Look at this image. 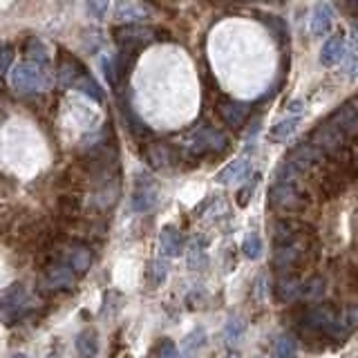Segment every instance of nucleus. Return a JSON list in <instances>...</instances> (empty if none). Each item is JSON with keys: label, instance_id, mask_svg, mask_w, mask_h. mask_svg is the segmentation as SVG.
I'll return each instance as SVG.
<instances>
[{"label": "nucleus", "instance_id": "30", "mask_svg": "<svg viewBox=\"0 0 358 358\" xmlns=\"http://www.w3.org/2000/svg\"><path fill=\"white\" fill-rule=\"evenodd\" d=\"M343 59L347 63V76H350V78H358V43L356 41L345 50Z\"/></svg>", "mask_w": 358, "mask_h": 358}, {"label": "nucleus", "instance_id": "5", "mask_svg": "<svg viewBox=\"0 0 358 358\" xmlns=\"http://www.w3.org/2000/svg\"><path fill=\"white\" fill-rule=\"evenodd\" d=\"M285 162H289L296 171H300L305 177H309L311 173H316L318 168H322L329 159L318 148H313L307 139H302L294 145V148H291V152L287 155Z\"/></svg>", "mask_w": 358, "mask_h": 358}, {"label": "nucleus", "instance_id": "4", "mask_svg": "<svg viewBox=\"0 0 358 358\" xmlns=\"http://www.w3.org/2000/svg\"><path fill=\"white\" fill-rule=\"evenodd\" d=\"M268 204L282 217H296L305 213L311 204V197H307L296 186H289L282 182H275L268 190Z\"/></svg>", "mask_w": 358, "mask_h": 358}, {"label": "nucleus", "instance_id": "27", "mask_svg": "<svg viewBox=\"0 0 358 358\" xmlns=\"http://www.w3.org/2000/svg\"><path fill=\"white\" fill-rule=\"evenodd\" d=\"M298 123H300V119L298 117H291V119H285V121H278L275 126L271 128V137L273 141H287L291 134H294L296 130H298Z\"/></svg>", "mask_w": 358, "mask_h": 358}, {"label": "nucleus", "instance_id": "41", "mask_svg": "<svg viewBox=\"0 0 358 358\" xmlns=\"http://www.w3.org/2000/svg\"><path fill=\"white\" fill-rule=\"evenodd\" d=\"M11 358H27V356H25V354H14Z\"/></svg>", "mask_w": 358, "mask_h": 358}, {"label": "nucleus", "instance_id": "11", "mask_svg": "<svg viewBox=\"0 0 358 358\" xmlns=\"http://www.w3.org/2000/svg\"><path fill=\"white\" fill-rule=\"evenodd\" d=\"M61 260H65L67 264H70V268L78 275V273H85L90 268V264H92V251H90L85 244L74 242L61 253Z\"/></svg>", "mask_w": 358, "mask_h": 358}, {"label": "nucleus", "instance_id": "38", "mask_svg": "<svg viewBox=\"0 0 358 358\" xmlns=\"http://www.w3.org/2000/svg\"><path fill=\"white\" fill-rule=\"evenodd\" d=\"M244 329V324L242 322H238V320H231L229 322V327H227V336H229V338H238V336H240V331Z\"/></svg>", "mask_w": 358, "mask_h": 358}, {"label": "nucleus", "instance_id": "25", "mask_svg": "<svg viewBox=\"0 0 358 358\" xmlns=\"http://www.w3.org/2000/svg\"><path fill=\"white\" fill-rule=\"evenodd\" d=\"M25 54H27V61L34 63V65H50V54H48V48L43 45V41L38 38H29L27 45H25Z\"/></svg>", "mask_w": 358, "mask_h": 358}, {"label": "nucleus", "instance_id": "1", "mask_svg": "<svg viewBox=\"0 0 358 358\" xmlns=\"http://www.w3.org/2000/svg\"><path fill=\"white\" fill-rule=\"evenodd\" d=\"M313 249H316L313 231L287 244H278L273 251V268L280 275H298L313 260Z\"/></svg>", "mask_w": 358, "mask_h": 358}, {"label": "nucleus", "instance_id": "31", "mask_svg": "<svg viewBox=\"0 0 358 358\" xmlns=\"http://www.w3.org/2000/svg\"><path fill=\"white\" fill-rule=\"evenodd\" d=\"M242 251H244L246 257H251V260H255V257H260V253H262V240L257 238L255 233L246 235V238H244V244H242Z\"/></svg>", "mask_w": 358, "mask_h": 358}, {"label": "nucleus", "instance_id": "14", "mask_svg": "<svg viewBox=\"0 0 358 358\" xmlns=\"http://www.w3.org/2000/svg\"><path fill=\"white\" fill-rule=\"evenodd\" d=\"M85 72V67L78 63L70 52H63L61 54V61H59V76H56V83L59 87H70L76 83V78Z\"/></svg>", "mask_w": 358, "mask_h": 358}, {"label": "nucleus", "instance_id": "26", "mask_svg": "<svg viewBox=\"0 0 358 358\" xmlns=\"http://www.w3.org/2000/svg\"><path fill=\"white\" fill-rule=\"evenodd\" d=\"M74 85H76L78 90H81L83 94H87L90 99H94L96 103H103V99H106V96H103V90L99 87V83H96L94 78L90 76L87 72H83L81 76H78Z\"/></svg>", "mask_w": 358, "mask_h": 358}, {"label": "nucleus", "instance_id": "3", "mask_svg": "<svg viewBox=\"0 0 358 358\" xmlns=\"http://www.w3.org/2000/svg\"><path fill=\"white\" fill-rule=\"evenodd\" d=\"M9 85L18 94H31V92H48L52 85L50 72L41 65H34L29 61L16 63L9 72Z\"/></svg>", "mask_w": 358, "mask_h": 358}, {"label": "nucleus", "instance_id": "24", "mask_svg": "<svg viewBox=\"0 0 358 358\" xmlns=\"http://www.w3.org/2000/svg\"><path fill=\"white\" fill-rule=\"evenodd\" d=\"M249 173V159H235L233 164H229L224 171L217 175L220 184H231L238 182V179H244V175Z\"/></svg>", "mask_w": 358, "mask_h": 358}, {"label": "nucleus", "instance_id": "16", "mask_svg": "<svg viewBox=\"0 0 358 358\" xmlns=\"http://www.w3.org/2000/svg\"><path fill=\"white\" fill-rule=\"evenodd\" d=\"M300 287H302V280L300 275H280L275 280V287H273V294L280 302L285 305H291L300 298Z\"/></svg>", "mask_w": 358, "mask_h": 358}, {"label": "nucleus", "instance_id": "20", "mask_svg": "<svg viewBox=\"0 0 358 358\" xmlns=\"http://www.w3.org/2000/svg\"><path fill=\"white\" fill-rule=\"evenodd\" d=\"M115 14H117V20H123L126 25H134L137 20L150 14V7L143 3H119Z\"/></svg>", "mask_w": 358, "mask_h": 358}, {"label": "nucleus", "instance_id": "37", "mask_svg": "<svg viewBox=\"0 0 358 358\" xmlns=\"http://www.w3.org/2000/svg\"><path fill=\"white\" fill-rule=\"evenodd\" d=\"M343 318H345V322H347V327L350 329H354V327H358V302H354V305H350L345 309V313H343Z\"/></svg>", "mask_w": 358, "mask_h": 358}, {"label": "nucleus", "instance_id": "36", "mask_svg": "<svg viewBox=\"0 0 358 358\" xmlns=\"http://www.w3.org/2000/svg\"><path fill=\"white\" fill-rule=\"evenodd\" d=\"M11 59H14V50H11L9 45H3V48H0V74L11 70Z\"/></svg>", "mask_w": 358, "mask_h": 358}, {"label": "nucleus", "instance_id": "34", "mask_svg": "<svg viewBox=\"0 0 358 358\" xmlns=\"http://www.w3.org/2000/svg\"><path fill=\"white\" fill-rule=\"evenodd\" d=\"M123 117H126V121L130 123V130H132V132H137V134H145V132H148V128L143 126V121H141L139 117H134V115H132V110H130L128 103L123 106Z\"/></svg>", "mask_w": 358, "mask_h": 358}, {"label": "nucleus", "instance_id": "2", "mask_svg": "<svg viewBox=\"0 0 358 358\" xmlns=\"http://www.w3.org/2000/svg\"><path fill=\"white\" fill-rule=\"evenodd\" d=\"M182 148L190 157H201V155H217L222 150L229 148V139L227 134L220 132L213 126H197L193 130H188L182 137Z\"/></svg>", "mask_w": 358, "mask_h": 358}, {"label": "nucleus", "instance_id": "19", "mask_svg": "<svg viewBox=\"0 0 358 358\" xmlns=\"http://www.w3.org/2000/svg\"><path fill=\"white\" fill-rule=\"evenodd\" d=\"M137 54L139 52H134V50H119V54L112 59L110 63H112V72H115V81H117V85L123 81V78H128V74H130V70H132V65H134V61H137Z\"/></svg>", "mask_w": 358, "mask_h": 358}, {"label": "nucleus", "instance_id": "17", "mask_svg": "<svg viewBox=\"0 0 358 358\" xmlns=\"http://www.w3.org/2000/svg\"><path fill=\"white\" fill-rule=\"evenodd\" d=\"M345 50H347V43H345V34L338 31V34H334V36L324 43V48H322V54H320V63L324 67H334V65H338L343 61V56H345Z\"/></svg>", "mask_w": 358, "mask_h": 358}, {"label": "nucleus", "instance_id": "6", "mask_svg": "<svg viewBox=\"0 0 358 358\" xmlns=\"http://www.w3.org/2000/svg\"><path fill=\"white\" fill-rule=\"evenodd\" d=\"M115 38L119 43V48L139 52L145 43H150L155 38V29L145 25H137V22H134V25H121L115 29Z\"/></svg>", "mask_w": 358, "mask_h": 358}, {"label": "nucleus", "instance_id": "13", "mask_svg": "<svg viewBox=\"0 0 358 358\" xmlns=\"http://www.w3.org/2000/svg\"><path fill=\"white\" fill-rule=\"evenodd\" d=\"M217 112H220V117H222L224 123H227V126H231V128H242L246 117H249V106L240 103V101L224 99V101H220Z\"/></svg>", "mask_w": 358, "mask_h": 358}, {"label": "nucleus", "instance_id": "33", "mask_svg": "<svg viewBox=\"0 0 358 358\" xmlns=\"http://www.w3.org/2000/svg\"><path fill=\"white\" fill-rule=\"evenodd\" d=\"M201 345H204V331H201V329H195V331L186 338V343H184V352H182V354H184L186 358H188V356H193Z\"/></svg>", "mask_w": 358, "mask_h": 358}, {"label": "nucleus", "instance_id": "7", "mask_svg": "<svg viewBox=\"0 0 358 358\" xmlns=\"http://www.w3.org/2000/svg\"><path fill=\"white\" fill-rule=\"evenodd\" d=\"M309 231H313V229L300 217H278L273 222V242H275V246L278 244H287V242L296 240V238H300V235H305Z\"/></svg>", "mask_w": 358, "mask_h": 358}, {"label": "nucleus", "instance_id": "10", "mask_svg": "<svg viewBox=\"0 0 358 358\" xmlns=\"http://www.w3.org/2000/svg\"><path fill=\"white\" fill-rule=\"evenodd\" d=\"M157 204V186L148 177H139V182L134 184V195H132V210L145 213Z\"/></svg>", "mask_w": 358, "mask_h": 358}, {"label": "nucleus", "instance_id": "28", "mask_svg": "<svg viewBox=\"0 0 358 358\" xmlns=\"http://www.w3.org/2000/svg\"><path fill=\"white\" fill-rule=\"evenodd\" d=\"M168 275V264L166 260H155L148 264V273H145V278H148V285L152 287H159L164 280Z\"/></svg>", "mask_w": 358, "mask_h": 358}, {"label": "nucleus", "instance_id": "22", "mask_svg": "<svg viewBox=\"0 0 358 358\" xmlns=\"http://www.w3.org/2000/svg\"><path fill=\"white\" fill-rule=\"evenodd\" d=\"M162 251L168 255V257H175L182 253V235H179V231L175 227H164L162 229Z\"/></svg>", "mask_w": 358, "mask_h": 358}, {"label": "nucleus", "instance_id": "18", "mask_svg": "<svg viewBox=\"0 0 358 358\" xmlns=\"http://www.w3.org/2000/svg\"><path fill=\"white\" fill-rule=\"evenodd\" d=\"M331 7L327 3H318L313 7V14H311V34L313 36H324L329 29H331Z\"/></svg>", "mask_w": 358, "mask_h": 358}, {"label": "nucleus", "instance_id": "23", "mask_svg": "<svg viewBox=\"0 0 358 358\" xmlns=\"http://www.w3.org/2000/svg\"><path fill=\"white\" fill-rule=\"evenodd\" d=\"M76 352L81 358H94L99 352V343H96V334L92 329H85L76 336Z\"/></svg>", "mask_w": 358, "mask_h": 358}, {"label": "nucleus", "instance_id": "39", "mask_svg": "<svg viewBox=\"0 0 358 358\" xmlns=\"http://www.w3.org/2000/svg\"><path fill=\"white\" fill-rule=\"evenodd\" d=\"M87 7H90V9H92V11H94V14H99V16H101V14H103V11L108 9V3H90Z\"/></svg>", "mask_w": 358, "mask_h": 358}, {"label": "nucleus", "instance_id": "15", "mask_svg": "<svg viewBox=\"0 0 358 358\" xmlns=\"http://www.w3.org/2000/svg\"><path fill=\"white\" fill-rule=\"evenodd\" d=\"M25 289H22V285H14L7 294L0 298V320H11L16 318V313L22 309V305H25Z\"/></svg>", "mask_w": 358, "mask_h": 358}, {"label": "nucleus", "instance_id": "29", "mask_svg": "<svg viewBox=\"0 0 358 358\" xmlns=\"http://www.w3.org/2000/svg\"><path fill=\"white\" fill-rule=\"evenodd\" d=\"M150 358H179V354H177V347L171 338H162L152 347Z\"/></svg>", "mask_w": 358, "mask_h": 358}, {"label": "nucleus", "instance_id": "8", "mask_svg": "<svg viewBox=\"0 0 358 358\" xmlns=\"http://www.w3.org/2000/svg\"><path fill=\"white\" fill-rule=\"evenodd\" d=\"M76 280V273L70 268L65 260H54L48 264L45 268V278H43V285H48L50 289H65V287H72Z\"/></svg>", "mask_w": 358, "mask_h": 358}, {"label": "nucleus", "instance_id": "9", "mask_svg": "<svg viewBox=\"0 0 358 358\" xmlns=\"http://www.w3.org/2000/svg\"><path fill=\"white\" fill-rule=\"evenodd\" d=\"M327 121L338 128L347 139L358 137V112L350 103H343L338 110H334Z\"/></svg>", "mask_w": 358, "mask_h": 358}, {"label": "nucleus", "instance_id": "12", "mask_svg": "<svg viewBox=\"0 0 358 358\" xmlns=\"http://www.w3.org/2000/svg\"><path fill=\"white\" fill-rule=\"evenodd\" d=\"M145 162H148L152 168H166L177 162V150L173 148L171 143H164V141H155L148 143L143 150Z\"/></svg>", "mask_w": 358, "mask_h": 358}, {"label": "nucleus", "instance_id": "21", "mask_svg": "<svg viewBox=\"0 0 358 358\" xmlns=\"http://www.w3.org/2000/svg\"><path fill=\"white\" fill-rule=\"evenodd\" d=\"M327 291V282H324L322 275H311L307 280H302V287H300V300H307V302H316L324 296Z\"/></svg>", "mask_w": 358, "mask_h": 358}, {"label": "nucleus", "instance_id": "35", "mask_svg": "<svg viewBox=\"0 0 358 358\" xmlns=\"http://www.w3.org/2000/svg\"><path fill=\"white\" fill-rule=\"evenodd\" d=\"M262 20L266 22V27L275 34V38H278V41H282V38H285V34H287V29H285V22L280 20L278 16H264Z\"/></svg>", "mask_w": 358, "mask_h": 358}, {"label": "nucleus", "instance_id": "40", "mask_svg": "<svg viewBox=\"0 0 358 358\" xmlns=\"http://www.w3.org/2000/svg\"><path fill=\"white\" fill-rule=\"evenodd\" d=\"M289 110H291V112H300V110H302V103H300V101H294V103L289 106Z\"/></svg>", "mask_w": 358, "mask_h": 358}, {"label": "nucleus", "instance_id": "32", "mask_svg": "<svg viewBox=\"0 0 358 358\" xmlns=\"http://www.w3.org/2000/svg\"><path fill=\"white\" fill-rule=\"evenodd\" d=\"M275 356L278 358H294L296 356V341L291 336H282L275 343Z\"/></svg>", "mask_w": 358, "mask_h": 358}]
</instances>
